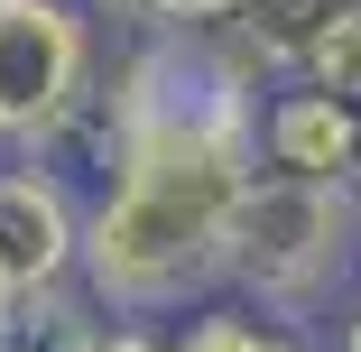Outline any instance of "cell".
Listing matches in <instances>:
<instances>
[{"instance_id":"6","label":"cell","mask_w":361,"mask_h":352,"mask_svg":"<svg viewBox=\"0 0 361 352\" xmlns=\"http://www.w3.org/2000/svg\"><path fill=\"white\" fill-rule=\"evenodd\" d=\"M343 10H352V0H241V10L223 19V37L259 65V84H278V75H306L315 37H324Z\"/></svg>"},{"instance_id":"11","label":"cell","mask_w":361,"mask_h":352,"mask_svg":"<svg viewBox=\"0 0 361 352\" xmlns=\"http://www.w3.org/2000/svg\"><path fill=\"white\" fill-rule=\"evenodd\" d=\"M19 306H28V288H19V269H10V260H0V324H10Z\"/></svg>"},{"instance_id":"12","label":"cell","mask_w":361,"mask_h":352,"mask_svg":"<svg viewBox=\"0 0 361 352\" xmlns=\"http://www.w3.org/2000/svg\"><path fill=\"white\" fill-rule=\"evenodd\" d=\"M334 352H361V297L343 306V334H334Z\"/></svg>"},{"instance_id":"8","label":"cell","mask_w":361,"mask_h":352,"mask_svg":"<svg viewBox=\"0 0 361 352\" xmlns=\"http://www.w3.org/2000/svg\"><path fill=\"white\" fill-rule=\"evenodd\" d=\"M84 352H176V334H167V315H111L84 334Z\"/></svg>"},{"instance_id":"4","label":"cell","mask_w":361,"mask_h":352,"mask_svg":"<svg viewBox=\"0 0 361 352\" xmlns=\"http://www.w3.org/2000/svg\"><path fill=\"white\" fill-rule=\"evenodd\" d=\"M250 158L278 167V176H324V186H352L361 167V102L306 84V75H278L250 111Z\"/></svg>"},{"instance_id":"1","label":"cell","mask_w":361,"mask_h":352,"mask_svg":"<svg viewBox=\"0 0 361 352\" xmlns=\"http://www.w3.org/2000/svg\"><path fill=\"white\" fill-rule=\"evenodd\" d=\"M361 269V223H352V186L324 176H278L250 167L223 223V288L259 297L278 315H324Z\"/></svg>"},{"instance_id":"2","label":"cell","mask_w":361,"mask_h":352,"mask_svg":"<svg viewBox=\"0 0 361 352\" xmlns=\"http://www.w3.org/2000/svg\"><path fill=\"white\" fill-rule=\"evenodd\" d=\"M102 19L84 0H0V158H37L93 93Z\"/></svg>"},{"instance_id":"3","label":"cell","mask_w":361,"mask_h":352,"mask_svg":"<svg viewBox=\"0 0 361 352\" xmlns=\"http://www.w3.org/2000/svg\"><path fill=\"white\" fill-rule=\"evenodd\" d=\"M84 250V195L47 158H0V260L19 269V288H75Z\"/></svg>"},{"instance_id":"13","label":"cell","mask_w":361,"mask_h":352,"mask_svg":"<svg viewBox=\"0 0 361 352\" xmlns=\"http://www.w3.org/2000/svg\"><path fill=\"white\" fill-rule=\"evenodd\" d=\"M352 223H361V167H352Z\"/></svg>"},{"instance_id":"9","label":"cell","mask_w":361,"mask_h":352,"mask_svg":"<svg viewBox=\"0 0 361 352\" xmlns=\"http://www.w3.org/2000/svg\"><path fill=\"white\" fill-rule=\"evenodd\" d=\"M241 0H158V28H223Z\"/></svg>"},{"instance_id":"7","label":"cell","mask_w":361,"mask_h":352,"mask_svg":"<svg viewBox=\"0 0 361 352\" xmlns=\"http://www.w3.org/2000/svg\"><path fill=\"white\" fill-rule=\"evenodd\" d=\"M306 84H324V93H343V102H361V0L315 37V56H306Z\"/></svg>"},{"instance_id":"5","label":"cell","mask_w":361,"mask_h":352,"mask_svg":"<svg viewBox=\"0 0 361 352\" xmlns=\"http://www.w3.org/2000/svg\"><path fill=\"white\" fill-rule=\"evenodd\" d=\"M167 334H176V352H324L315 315H278V306L232 297V288L195 297V306H185Z\"/></svg>"},{"instance_id":"10","label":"cell","mask_w":361,"mask_h":352,"mask_svg":"<svg viewBox=\"0 0 361 352\" xmlns=\"http://www.w3.org/2000/svg\"><path fill=\"white\" fill-rule=\"evenodd\" d=\"M84 10H93L102 28H121V37H139V28H158V0H84Z\"/></svg>"}]
</instances>
